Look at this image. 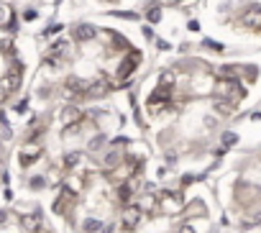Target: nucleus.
Returning <instances> with one entry per match:
<instances>
[{"instance_id": "dca6fc26", "label": "nucleus", "mask_w": 261, "mask_h": 233, "mask_svg": "<svg viewBox=\"0 0 261 233\" xmlns=\"http://www.w3.org/2000/svg\"><path fill=\"white\" fill-rule=\"evenodd\" d=\"M100 233H115V226H113V223H107V226H105V223H103V228H100Z\"/></svg>"}, {"instance_id": "9b49d317", "label": "nucleus", "mask_w": 261, "mask_h": 233, "mask_svg": "<svg viewBox=\"0 0 261 233\" xmlns=\"http://www.w3.org/2000/svg\"><path fill=\"white\" fill-rule=\"evenodd\" d=\"M29 187H31L33 192H36V190H44V187H46V179H44L41 174H36V177L29 179Z\"/></svg>"}, {"instance_id": "f257e3e1", "label": "nucleus", "mask_w": 261, "mask_h": 233, "mask_svg": "<svg viewBox=\"0 0 261 233\" xmlns=\"http://www.w3.org/2000/svg\"><path fill=\"white\" fill-rule=\"evenodd\" d=\"M210 23L215 47L261 51V0H210Z\"/></svg>"}, {"instance_id": "a211bd4d", "label": "nucleus", "mask_w": 261, "mask_h": 233, "mask_svg": "<svg viewBox=\"0 0 261 233\" xmlns=\"http://www.w3.org/2000/svg\"><path fill=\"white\" fill-rule=\"evenodd\" d=\"M23 18H26V21H33V18H36V11H26Z\"/></svg>"}, {"instance_id": "9d476101", "label": "nucleus", "mask_w": 261, "mask_h": 233, "mask_svg": "<svg viewBox=\"0 0 261 233\" xmlns=\"http://www.w3.org/2000/svg\"><path fill=\"white\" fill-rule=\"evenodd\" d=\"M79 118H82V113H79L77 108H67V110H64V123H67V125H69V123H77Z\"/></svg>"}, {"instance_id": "4468645a", "label": "nucleus", "mask_w": 261, "mask_h": 233, "mask_svg": "<svg viewBox=\"0 0 261 233\" xmlns=\"http://www.w3.org/2000/svg\"><path fill=\"white\" fill-rule=\"evenodd\" d=\"M146 18H149V23H159L161 21V8H151L146 13Z\"/></svg>"}, {"instance_id": "2eb2a0df", "label": "nucleus", "mask_w": 261, "mask_h": 233, "mask_svg": "<svg viewBox=\"0 0 261 233\" xmlns=\"http://www.w3.org/2000/svg\"><path fill=\"white\" fill-rule=\"evenodd\" d=\"M105 136H95L92 141H90V151H97V149H100V146H105Z\"/></svg>"}, {"instance_id": "7ed1b4c3", "label": "nucleus", "mask_w": 261, "mask_h": 233, "mask_svg": "<svg viewBox=\"0 0 261 233\" xmlns=\"http://www.w3.org/2000/svg\"><path fill=\"white\" fill-rule=\"evenodd\" d=\"M141 218H143V208L136 202L125 205L123 208V218H121V228L123 231H136L141 226Z\"/></svg>"}, {"instance_id": "6e6552de", "label": "nucleus", "mask_w": 261, "mask_h": 233, "mask_svg": "<svg viewBox=\"0 0 261 233\" xmlns=\"http://www.w3.org/2000/svg\"><path fill=\"white\" fill-rule=\"evenodd\" d=\"M100 228H103L100 218H85L82 223V233H100Z\"/></svg>"}, {"instance_id": "20e7f679", "label": "nucleus", "mask_w": 261, "mask_h": 233, "mask_svg": "<svg viewBox=\"0 0 261 233\" xmlns=\"http://www.w3.org/2000/svg\"><path fill=\"white\" fill-rule=\"evenodd\" d=\"M44 226V215H41V210H31V213H26V215H21V228L23 231H39Z\"/></svg>"}, {"instance_id": "0eeeda50", "label": "nucleus", "mask_w": 261, "mask_h": 233, "mask_svg": "<svg viewBox=\"0 0 261 233\" xmlns=\"http://www.w3.org/2000/svg\"><path fill=\"white\" fill-rule=\"evenodd\" d=\"M136 64H138V57H128L123 62V64L118 67V77H128L133 69H136Z\"/></svg>"}, {"instance_id": "f03ea898", "label": "nucleus", "mask_w": 261, "mask_h": 233, "mask_svg": "<svg viewBox=\"0 0 261 233\" xmlns=\"http://www.w3.org/2000/svg\"><path fill=\"white\" fill-rule=\"evenodd\" d=\"M220 192L241 231H261V139L251 154L238 159L236 172L220 185Z\"/></svg>"}, {"instance_id": "1a4fd4ad", "label": "nucleus", "mask_w": 261, "mask_h": 233, "mask_svg": "<svg viewBox=\"0 0 261 233\" xmlns=\"http://www.w3.org/2000/svg\"><path fill=\"white\" fill-rule=\"evenodd\" d=\"M118 164H121V156L115 154V151L105 154V159H103V167H105V169H113V167H118Z\"/></svg>"}, {"instance_id": "f3484780", "label": "nucleus", "mask_w": 261, "mask_h": 233, "mask_svg": "<svg viewBox=\"0 0 261 233\" xmlns=\"http://www.w3.org/2000/svg\"><path fill=\"white\" fill-rule=\"evenodd\" d=\"M8 223V210H0V226H5Z\"/></svg>"}, {"instance_id": "423d86ee", "label": "nucleus", "mask_w": 261, "mask_h": 233, "mask_svg": "<svg viewBox=\"0 0 261 233\" xmlns=\"http://www.w3.org/2000/svg\"><path fill=\"white\" fill-rule=\"evenodd\" d=\"M118 200H121L123 208H125V205H131V200H133V187H131L128 182H123V185L118 187Z\"/></svg>"}, {"instance_id": "39448f33", "label": "nucleus", "mask_w": 261, "mask_h": 233, "mask_svg": "<svg viewBox=\"0 0 261 233\" xmlns=\"http://www.w3.org/2000/svg\"><path fill=\"white\" fill-rule=\"evenodd\" d=\"M75 36H77L79 41H90V39H95V26H90V23L77 26V29H75Z\"/></svg>"}, {"instance_id": "ddd939ff", "label": "nucleus", "mask_w": 261, "mask_h": 233, "mask_svg": "<svg viewBox=\"0 0 261 233\" xmlns=\"http://www.w3.org/2000/svg\"><path fill=\"white\" fill-rule=\"evenodd\" d=\"M107 93V85H95V87H90L87 90V97H100Z\"/></svg>"}, {"instance_id": "f8f14e48", "label": "nucleus", "mask_w": 261, "mask_h": 233, "mask_svg": "<svg viewBox=\"0 0 261 233\" xmlns=\"http://www.w3.org/2000/svg\"><path fill=\"white\" fill-rule=\"evenodd\" d=\"M79 161H82V154H77V151H72V154H67V159H64V167H77Z\"/></svg>"}]
</instances>
